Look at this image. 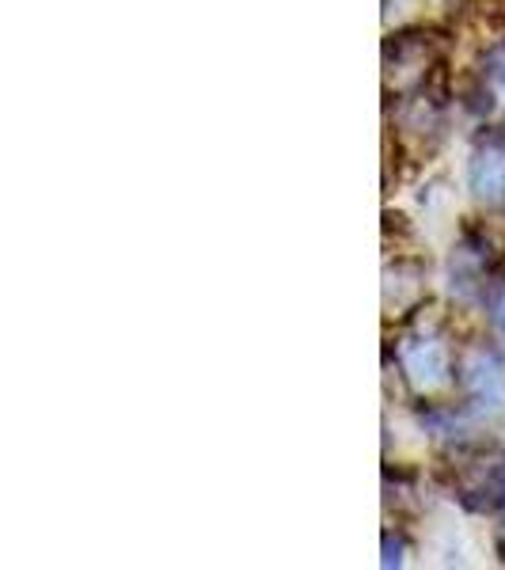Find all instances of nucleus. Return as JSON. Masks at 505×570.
I'll return each instance as SVG.
<instances>
[{
    "mask_svg": "<svg viewBox=\"0 0 505 570\" xmlns=\"http://www.w3.org/2000/svg\"><path fill=\"white\" fill-rule=\"evenodd\" d=\"M403 563V544L396 540V544H392V532L388 537H384V567H399Z\"/></svg>",
    "mask_w": 505,
    "mask_h": 570,
    "instance_id": "nucleus-1",
    "label": "nucleus"
},
{
    "mask_svg": "<svg viewBox=\"0 0 505 570\" xmlns=\"http://www.w3.org/2000/svg\"><path fill=\"white\" fill-rule=\"evenodd\" d=\"M491 316H494V324H498L505 331V285L498 293H494V301H491Z\"/></svg>",
    "mask_w": 505,
    "mask_h": 570,
    "instance_id": "nucleus-2",
    "label": "nucleus"
}]
</instances>
